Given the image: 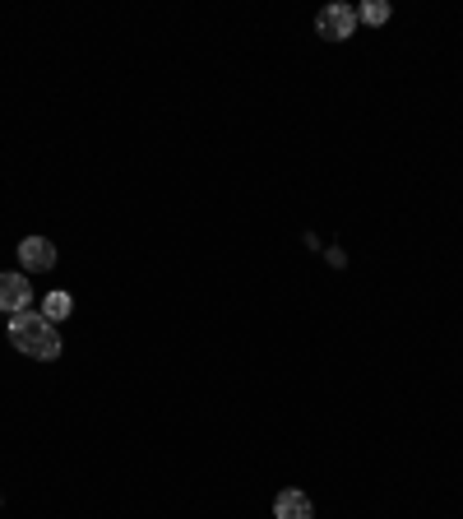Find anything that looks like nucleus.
Returning a JSON list of instances; mask_svg holds the SVG:
<instances>
[{"instance_id":"5","label":"nucleus","mask_w":463,"mask_h":519,"mask_svg":"<svg viewBox=\"0 0 463 519\" xmlns=\"http://www.w3.org/2000/svg\"><path fill=\"white\" fill-rule=\"evenodd\" d=\"M274 519H315V506L306 501V492H278Z\"/></svg>"},{"instance_id":"2","label":"nucleus","mask_w":463,"mask_h":519,"mask_svg":"<svg viewBox=\"0 0 463 519\" xmlns=\"http://www.w3.org/2000/svg\"><path fill=\"white\" fill-rule=\"evenodd\" d=\"M352 28H357V10L352 5H325V10L315 14V33L325 42H348Z\"/></svg>"},{"instance_id":"4","label":"nucleus","mask_w":463,"mask_h":519,"mask_svg":"<svg viewBox=\"0 0 463 519\" xmlns=\"http://www.w3.org/2000/svg\"><path fill=\"white\" fill-rule=\"evenodd\" d=\"M19 260H24V269H33V274L56 269V246H51L47 237H24L19 241Z\"/></svg>"},{"instance_id":"6","label":"nucleus","mask_w":463,"mask_h":519,"mask_svg":"<svg viewBox=\"0 0 463 519\" xmlns=\"http://www.w3.org/2000/svg\"><path fill=\"white\" fill-rule=\"evenodd\" d=\"M75 311V302H70V292H47V302H42V316L51 320V325H61L65 316Z\"/></svg>"},{"instance_id":"1","label":"nucleus","mask_w":463,"mask_h":519,"mask_svg":"<svg viewBox=\"0 0 463 519\" xmlns=\"http://www.w3.org/2000/svg\"><path fill=\"white\" fill-rule=\"evenodd\" d=\"M10 343L19 353L38 357V362H56L61 357V334L42 311H24V316H10Z\"/></svg>"},{"instance_id":"3","label":"nucleus","mask_w":463,"mask_h":519,"mask_svg":"<svg viewBox=\"0 0 463 519\" xmlns=\"http://www.w3.org/2000/svg\"><path fill=\"white\" fill-rule=\"evenodd\" d=\"M28 306H33V288H28L24 274H0V311L24 316Z\"/></svg>"},{"instance_id":"7","label":"nucleus","mask_w":463,"mask_h":519,"mask_svg":"<svg viewBox=\"0 0 463 519\" xmlns=\"http://www.w3.org/2000/svg\"><path fill=\"white\" fill-rule=\"evenodd\" d=\"M357 14H362V19H366V24H385V19H389V14H394V10H389V5H385V0H366V5H362V10H357Z\"/></svg>"}]
</instances>
